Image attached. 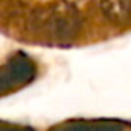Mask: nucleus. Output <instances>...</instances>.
<instances>
[{
    "mask_svg": "<svg viewBox=\"0 0 131 131\" xmlns=\"http://www.w3.org/2000/svg\"><path fill=\"white\" fill-rule=\"evenodd\" d=\"M101 10L110 20H125L131 12V0H101Z\"/></svg>",
    "mask_w": 131,
    "mask_h": 131,
    "instance_id": "nucleus-1",
    "label": "nucleus"
}]
</instances>
